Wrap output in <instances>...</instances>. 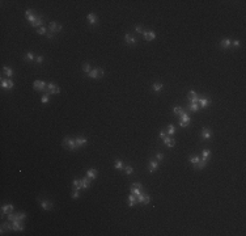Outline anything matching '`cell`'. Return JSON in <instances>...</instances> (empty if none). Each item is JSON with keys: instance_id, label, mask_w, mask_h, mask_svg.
Instances as JSON below:
<instances>
[{"instance_id": "obj_38", "label": "cell", "mask_w": 246, "mask_h": 236, "mask_svg": "<svg viewBox=\"0 0 246 236\" xmlns=\"http://www.w3.org/2000/svg\"><path fill=\"white\" fill-rule=\"evenodd\" d=\"M123 167H125V165H123V161H122L121 159H117L115 163H114V168H115V169H123Z\"/></svg>"}, {"instance_id": "obj_7", "label": "cell", "mask_w": 246, "mask_h": 236, "mask_svg": "<svg viewBox=\"0 0 246 236\" xmlns=\"http://www.w3.org/2000/svg\"><path fill=\"white\" fill-rule=\"evenodd\" d=\"M198 104H199V106H200V109H207L209 105H211V99H209V97H206V96H199Z\"/></svg>"}, {"instance_id": "obj_17", "label": "cell", "mask_w": 246, "mask_h": 236, "mask_svg": "<svg viewBox=\"0 0 246 236\" xmlns=\"http://www.w3.org/2000/svg\"><path fill=\"white\" fill-rule=\"evenodd\" d=\"M13 211H14V207H13V205H11V203L1 206V216L8 215L9 213H13Z\"/></svg>"}, {"instance_id": "obj_45", "label": "cell", "mask_w": 246, "mask_h": 236, "mask_svg": "<svg viewBox=\"0 0 246 236\" xmlns=\"http://www.w3.org/2000/svg\"><path fill=\"white\" fill-rule=\"evenodd\" d=\"M1 88L3 89H8V79H5V77H1Z\"/></svg>"}, {"instance_id": "obj_53", "label": "cell", "mask_w": 246, "mask_h": 236, "mask_svg": "<svg viewBox=\"0 0 246 236\" xmlns=\"http://www.w3.org/2000/svg\"><path fill=\"white\" fill-rule=\"evenodd\" d=\"M46 37H47L48 40H52V38H54V33H51V31H47V34H46Z\"/></svg>"}, {"instance_id": "obj_16", "label": "cell", "mask_w": 246, "mask_h": 236, "mask_svg": "<svg viewBox=\"0 0 246 236\" xmlns=\"http://www.w3.org/2000/svg\"><path fill=\"white\" fill-rule=\"evenodd\" d=\"M87 142H88V139L84 137V135H79V137L75 138V143H76V146H77V150H79L80 147L87 144Z\"/></svg>"}, {"instance_id": "obj_20", "label": "cell", "mask_w": 246, "mask_h": 236, "mask_svg": "<svg viewBox=\"0 0 246 236\" xmlns=\"http://www.w3.org/2000/svg\"><path fill=\"white\" fill-rule=\"evenodd\" d=\"M87 20H88V23L91 24L92 26H94V25H97V24H98V17L96 16V13H89L87 16Z\"/></svg>"}, {"instance_id": "obj_18", "label": "cell", "mask_w": 246, "mask_h": 236, "mask_svg": "<svg viewBox=\"0 0 246 236\" xmlns=\"http://www.w3.org/2000/svg\"><path fill=\"white\" fill-rule=\"evenodd\" d=\"M97 176H98V171H97L96 168H89V169L87 171V177H88V179H91L92 181H93V180H96Z\"/></svg>"}, {"instance_id": "obj_28", "label": "cell", "mask_w": 246, "mask_h": 236, "mask_svg": "<svg viewBox=\"0 0 246 236\" xmlns=\"http://www.w3.org/2000/svg\"><path fill=\"white\" fill-rule=\"evenodd\" d=\"M136 203H138V201H136V196L131 193L130 196H128V206H130V207H134Z\"/></svg>"}, {"instance_id": "obj_10", "label": "cell", "mask_w": 246, "mask_h": 236, "mask_svg": "<svg viewBox=\"0 0 246 236\" xmlns=\"http://www.w3.org/2000/svg\"><path fill=\"white\" fill-rule=\"evenodd\" d=\"M37 17H38V14H35V12H34L33 9H26L25 11V18L30 24H33L34 21L37 20Z\"/></svg>"}, {"instance_id": "obj_51", "label": "cell", "mask_w": 246, "mask_h": 236, "mask_svg": "<svg viewBox=\"0 0 246 236\" xmlns=\"http://www.w3.org/2000/svg\"><path fill=\"white\" fill-rule=\"evenodd\" d=\"M165 137H166V131H165V129H162V130L160 131V138H161V139H164Z\"/></svg>"}, {"instance_id": "obj_35", "label": "cell", "mask_w": 246, "mask_h": 236, "mask_svg": "<svg viewBox=\"0 0 246 236\" xmlns=\"http://www.w3.org/2000/svg\"><path fill=\"white\" fill-rule=\"evenodd\" d=\"M200 160V157L198 156V155H192V156H190V159H189V161L191 163L192 165H196L198 164V161Z\"/></svg>"}, {"instance_id": "obj_29", "label": "cell", "mask_w": 246, "mask_h": 236, "mask_svg": "<svg viewBox=\"0 0 246 236\" xmlns=\"http://www.w3.org/2000/svg\"><path fill=\"white\" fill-rule=\"evenodd\" d=\"M24 60H25V62H33V60H35V55H34L31 51H28L25 55H24Z\"/></svg>"}, {"instance_id": "obj_48", "label": "cell", "mask_w": 246, "mask_h": 236, "mask_svg": "<svg viewBox=\"0 0 246 236\" xmlns=\"http://www.w3.org/2000/svg\"><path fill=\"white\" fill-rule=\"evenodd\" d=\"M164 157H165V155H164V154H161V152H159V154L156 155L155 159L157 160V161H162V160H164Z\"/></svg>"}, {"instance_id": "obj_31", "label": "cell", "mask_w": 246, "mask_h": 236, "mask_svg": "<svg viewBox=\"0 0 246 236\" xmlns=\"http://www.w3.org/2000/svg\"><path fill=\"white\" fill-rule=\"evenodd\" d=\"M72 186H74V189H79V190H81V179H74V181H72Z\"/></svg>"}, {"instance_id": "obj_19", "label": "cell", "mask_w": 246, "mask_h": 236, "mask_svg": "<svg viewBox=\"0 0 246 236\" xmlns=\"http://www.w3.org/2000/svg\"><path fill=\"white\" fill-rule=\"evenodd\" d=\"M219 45H220V47L223 49V50H228V49L232 47V41H230L229 38H224V40L220 41Z\"/></svg>"}, {"instance_id": "obj_27", "label": "cell", "mask_w": 246, "mask_h": 236, "mask_svg": "<svg viewBox=\"0 0 246 236\" xmlns=\"http://www.w3.org/2000/svg\"><path fill=\"white\" fill-rule=\"evenodd\" d=\"M207 163H208V160H207V159H203V157H202V159L198 161V164L194 165V167H195V169H198V171H202V169H203V168L207 165Z\"/></svg>"}, {"instance_id": "obj_32", "label": "cell", "mask_w": 246, "mask_h": 236, "mask_svg": "<svg viewBox=\"0 0 246 236\" xmlns=\"http://www.w3.org/2000/svg\"><path fill=\"white\" fill-rule=\"evenodd\" d=\"M165 131H166L169 135H174L175 134V126L173 125V123H170V125L166 126V129H165Z\"/></svg>"}, {"instance_id": "obj_3", "label": "cell", "mask_w": 246, "mask_h": 236, "mask_svg": "<svg viewBox=\"0 0 246 236\" xmlns=\"http://www.w3.org/2000/svg\"><path fill=\"white\" fill-rule=\"evenodd\" d=\"M179 117H181V118H179V126H182V127H189L190 122H191V118H190L189 114H187L186 112H183Z\"/></svg>"}, {"instance_id": "obj_21", "label": "cell", "mask_w": 246, "mask_h": 236, "mask_svg": "<svg viewBox=\"0 0 246 236\" xmlns=\"http://www.w3.org/2000/svg\"><path fill=\"white\" fill-rule=\"evenodd\" d=\"M186 110H187V112H192V113H196V112L200 110V106H199L198 103H196V104L189 103V104L186 105Z\"/></svg>"}, {"instance_id": "obj_14", "label": "cell", "mask_w": 246, "mask_h": 236, "mask_svg": "<svg viewBox=\"0 0 246 236\" xmlns=\"http://www.w3.org/2000/svg\"><path fill=\"white\" fill-rule=\"evenodd\" d=\"M200 137L203 138V139L206 140H209L211 138H212V131H211V129L209 127H203L200 131Z\"/></svg>"}, {"instance_id": "obj_25", "label": "cell", "mask_w": 246, "mask_h": 236, "mask_svg": "<svg viewBox=\"0 0 246 236\" xmlns=\"http://www.w3.org/2000/svg\"><path fill=\"white\" fill-rule=\"evenodd\" d=\"M162 142H164V144H166L169 148H172V147H174V146H175V140L173 139V138L168 137V135L164 138V139H162Z\"/></svg>"}, {"instance_id": "obj_6", "label": "cell", "mask_w": 246, "mask_h": 236, "mask_svg": "<svg viewBox=\"0 0 246 236\" xmlns=\"http://www.w3.org/2000/svg\"><path fill=\"white\" fill-rule=\"evenodd\" d=\"M125 42H126V45H128V46H135L136 43H138V38L135 37V36H132L130 33V31H127L125 34Z\"/></svg>"}, {"instance_id": "obj_1", "label": "cell", "mask_w": 246, "mask_h": 236, "mask_svg": "<svg viewBox=\"0 0 246 236\" xmlns=\"http://www.w3.org/2000/svg\"><path fill=\"white\" fill-rule=\"evenodd\" d=\"M63 147L67 148V150H71V151H76L77 150V146L75 143V139L71 137H65L63 139Z\"/></svg>"}, {"instance_id": "obj_24", "label": "cell", "mask_w": 246, "mask_h": 236, "mask_svg": "<svg viewBox=\"0 0 246 236\" xmlns=\"http://www.w3.org/2000/svg\"><path fill=\"white\" fill-rule=\"evenodd\" d=\"M43 24H45V20H43V17L42 16H38L37 17V20L34 21L33 24H30L31 26H33V28H41V26H43Z\"/></svg>"}, {"instance_id": "obj_49", "label": "cell", "mask_w": 246, "mask_h": 236, "mask_svg": "<svg viewBox=\"0 0 246 236\" xmlns=\"http://www.w3.org/2000/svg\"><path fill=\"white\" fill-rule=\"evenodd\" d=\"M241 46V42L238 40H236V41H232V47H234V49H237V47H240Z\"/></svg>"}, {"instance_id": "obj_50", "label": "cell", "mask_w": 246, "mask_h": 236, "mask_svg": "<svg viewBox=\"0 0 246 236\" xmlns=\"http://www.w3.org/2000/svg\"><path fill=\"white\" fill-rule=\"evenodd\" d=\"M149 202H151V197L148 196V194H144V203H143V205H148Z\"/></svg>"}, {"instance_id": "obj_52", "label": "cell", "mask_w": 246, "mask_h": 236, "mask_svg": "<svg viewBox=\"0 0 246 236\" xmlns=\"http://www.w3.org/2000/svg\"><path fill=\"white\" fill-rule=\"evenodd\" d=\"M14 87V83L12 81V79H8V89H12Z\"/></svg>"}, {"instance_id": "obj_36", "label": "cell", "mask_w": 246, "mask_h": 236, "mask_svg": "<svg viewBox=\"0 0 246 236\" xmlns=\"http://www.w3.org/2000/svg\"><path fill=\"white\" fill-rule=\"evenodd\" d=\"M123 172H125L127 176H130V174L134 173V168L131 167V165H125V167H123Z\"/></svg>"}, {"instance_id": "obj_34", "label": "cell", "mask_w": 246, "mask_h": 236, "mask_svg": "<svg viewBox=\"0 0 246 236\" xmlns=\"http://www.w3.org/2000/svg\"><path fill=\"white\" fill-rule=\"evenodd\" d=\"M82 71L85 72V74H89V72L92 71V66H91V63H88V62H85L84 64H82Z\"/></svg>"}, {"instance_id": "obj_33", "label": "cell", "mask_w": 246, "mask_h": 236, "mask_svg": "<svg viewBox=\"0 0 246 236\" xmlns=\"http://www.w3.org/2000/svg\"><path fill=\"white\" fill-rule=\"evenodd\" d=\"M183 112H185V109L182 108V106H179V105H177V106H174V108H173V113H174L175 116H181Z\"/></svg>"}, {"instance_id": "obj_46", "label": "cell", "mask_w": 246, "mask_h": 236, "mask_svg": "<svg viewBox=\"0 0 246 236\" xmlns=\"http://www.w3.org/2000/svg\"><path fill=\"white\" fill-rule=\"evenodd\" d=\"M43 60H45V57H43V55H37V57H35V63H37L38 66L42 64Z\"/></svg>"}, {"instance_id": "obj_5", "label": "cell", "mask_w": 246, "mask_h": 236, "mask_svg": "<svg viewBox=\"0 0 246 236\" xmlns=\"http://www.w3.org/2000/svg\"><path fill=\"white\" fill-rule=\"evenodd\" d=\"M63 29V25L59 23H57V21H51L50 25H48V31H51V33H59V31H62Z\"/></svg>"}, {"instance_id": "obj_26", "label": "cell", "mask_w": 246, "mask_h": 236, "mask_svg": "<svg viewBox=\"0 0 246 236\" xmlns=\"http://www.w3.org/2000/svg\"><path fill=\"white\" fill-rule=\"evenodd\" d=\"M91 182H92L91 179H88L87 176L82 177V179H81V189H89V186H91Z\"/></svg>"}, {"instance_id": "obj_43", "label": "cell", "mask_w": 246, "mask_h": 236, "mask_svg": "<svg viewBox=\"0 0 246 236\" xmlns=\"http://www.w3.org/2000/svg\"><path fill=\"white\" fill-rule=\"evenodd\" d=\"M50 96H51L50 93H45L42 97H41V103H42V104L48 103V101H50Z\"/></svg>"}, {"instance_id": "obj_8", "label": "cell", "mask_w": 246, "mask_h": 236, "mask_svg": "<svg viewBox=\"0 0 246 236\" xmlns=\"http://www.w3.org/2000/svg\"><path fill=\"white\" fill-rule=\"evenodd\" d=\"M38 202H40L41 207L43 209V210L48 211V210H52V207H54V205H52V202L48 201V199H42V198H38Z\"/></svg>"}, {"instance_id": "obj_39", "label": "cell", "mask_w": 246, "mask_h": 236, "mask_svg": "<svg viewBox=\"0 0 246 236\" xmlns=\"http://www.w3.org/2000/svg\"><path fill=\"white\" fill-rule=\"evenodd\" d=\"M16 216H17V220H21V222H24L26 219V214L24 213V211H20V213H16Z\"/></svg>"}, {"instance_id": "obj_2", "label": "cell", "mask_w": 246, "mask_h": 236, "mask_svg": "<svg viewBox=\"0 0 246 236\" xmlns=\"http://www.w3.org/2000/svg\"><path fill=\"white\" fill-rule=\"evenodd\" d=\"M104 75H105L104 70L99 68V67H96V68H93L89 74H88V76L91 77V79H101Z\"/></svg>"}, {"instance_id": "obj_11", "label": "cell", "mask_w": 246, "mask_h": 236, "mask_svg": "<svg viewBox=\"0 0 246 236\" xmlns=\"http://www.w3.org/2000/svg\"><path fill=\"white\" fill-rule=\"evenodd\" d=\"M33 87L35 91H40V92H45L46 88H47V84H46L45 81H42V80H35V81L33 83Z\"/></svg>"}, {"instance_id": "obj_37", "label": "cell", "mask_w": 246, "mask_h": 236, "mask_svg": "<svg viewBox=\"0 0 246 236\" xmlns=\"http://www.w3.org/2000/svg\"><path fill=\"white\" fill-rule=\"evenodd\" d=\"M209 156H211V150H208V148H206V150L202 151V157L203 159H207L209 160Z\"/></svg>"}, {"instance_id": "obj_30", "label": "cell", "mask_w": 246, "mask_h": 236, "mask_svg": "<svg viewBox=\"0 0 246 236\" xmlns=\"http://www.w3.org/2000/svg\"><path fill=\"white\" fill-rule=\"evenodd\" d=\"M162 88H164V84H162V83H153L152 84V91L153 92H160V91H162Z\"/></svg>"}, {"instance_id": "obj_22", "label": "cell", "mask_w": 246, "mask_h": 236, "mask_svg": "<svg viewBox=\"0 0 246 236\" xmlns=\"http://www.w3.org/2000/svg\"><path fill=\"white\" fill-rule=\"evenodd\" d=\"M5 231H13V227H12V222H9V220H7V222H3V223H1V230H0V232L4 233Z\"/></svg>"}, {"instance_id": "obj_9", "label": "cell", "mask_w": 246, "mask_h": 236, "mask_svg": "<svg viewBox=\"0 0 246 236\" xmlns=\"http://www.w3.org/2000/svg\"><path fill=\"white\" fill-rule=\"evenodd\" d=\"M160 167V161H157L156 159H151L149 163H148V172L149 173H155Z\"/></svg>"}, {"instance_id": "obj_44", "label": "cell", "mask_w": 246, "mask_h": 236, "mask_svg": "<svg viewBox=\"0 0 246 236\" xmlns=\"http://www.w3.org/2000/svg\"><path fill=\"white\" fill-rule=\"evenodd\" d=\"M7 220H9V222H14V220H17V216L14 213H9L8 216H7Z\"/></svg>"}, {"instance_id": "obj_15", "label": "cell", "mask_w": 246, "mask_h": 236, "mask_svg": "<svg viewBox=\"0 0 246 236\" xmlns=\"http://www.w3.org/2000/svg\"><path fill=\"white\" fill-rule=\"evenodd\" d=\"M12 227H13V231H16V232H22L24 230H25V227H24V222H21V220H14V222H12Z\"/></svg>"}, {"instance_id": "obj_4", "label": "cell", "mask_w": 246, "mask_h": 236, "mask_svg": "<svg viewBox=\"0 0 246 236\" xmlns=\"http://www.w3.org/2000/svg\"><path fill=\"white\" fill-rule=\"evenodd\" d=\"M46 93H50V94H58L60 93V88L55 84V83H47V88H46Z\"/></svg>"}, {"instance_id": "obj_12", "label": "cell", "mask_w": 246, "mask_h": 236, "mask_svg": "<svg viewBox=\"0 0 246 236\" xmlns=\"http://www.w3.org/2000/svg\"><path fill=\"white\" fill-rule=\"evenodd\" d=\"M131 193L135 194V196H139V194L143 193V185L140 182H134L131 185Z\"/></svg>"}, {"instance_id": "obj_42", "label": "cell", "mask_w": 246, "mask_h": 236, "mask_svg": "<svg viewBox=\"0 0 246 236\" xmlns=\"http://www.w3.org/2000/svg\"><path fill=\"white\" fill-rule=\"evenodd\" d=\"M47 29L45 28V26H41V28H38L37 29V34H40V36H46L47 34Z\"/></svg>"}, {"instance_id": "obj_47", "label": "cell", "mask_w": 246, "mask_h": 236, "mask_svg": "<svg viewBox=\"0 0 246 236\" xmlns=\"http://www.w3.org/2000/svg\"><path fill=\"white\" fill-rule=\"evenodd\" d=\"M144 30H145V29L143 28L142 25H136L135 26V31L138 33V34H143V31H144Z\"/></svg>"}, {"instance_id": "obj_13", "label": "cell", "mask_w": 246, "mask_h": 236, "mask_svg": "<svg viewBox=\"0 0 246 236\" xmlns=\"http://www.w3.org/2000/svg\"><path fill=\"white\" fill-rule=\"evenodd\" d=\"M143 37H144V40L145 41H153V40H156V37H157V34H156L153 30H144L143 31Z\"/></svg>"}, {"instance_id": "obj_41", "label": "cell", "mask_w": 246, "mask_h": 236, "mask_svg": "<svg viewBox=\"0 0 246 236\" xmlns=\"http://www.w3.org/2000/svg\"><path fill=\"white\" fill-rule=\"evenodd\" d=\"M199 96H200V94H198L195 91H190L189 93H187V99H189V101L190 100H192V99H196V97H199Z\"/></svg>"}, {"instance_id": "obj_40", "label": "cell", "mask_w": 246, "mask_h": 236, "mask_svg": "<svg viewBox=\"0 0 246 236\" xmlns=\"http://www.w3.org/2000/svg\"><path fill=\"white\" fill-rule=\"evenodd\" d=\"M80 197V190L79 189H72L71 192V198L72 199H77Z\"/></svg>"}, {"instance_id": "obj_23", "label": "cell", "mask_w": 246, "mask_h": 236, "mask_svg": "<svg viewBox=\"0 0 246 236\" xmlns=\"http://www.w3.org/2000/svg\"><path fill=\"white\" fill-rule=\"evenodd\" d=\"M1 72H3L4 76H7V79H11L12 76H13V70L11 68V67H8V66H4L3 70H1Z\"/></svg>"}]
</instances>
